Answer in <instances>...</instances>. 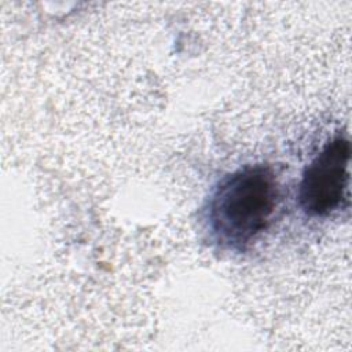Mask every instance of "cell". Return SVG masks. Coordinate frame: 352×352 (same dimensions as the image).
<instances>
[{"label": "cell", "instance_id": "cell-2", "mask_svg": "<svg viewBox=\"0 0 352 352\" xmlns=\"http://www.w3.org/2000/svg\"><path fill=\"white\" fill-rule=\"evenodd\" d=\"M349 158V140L336 136L305 168L298 201L307 214L324 217L342 205L348 197Z\"/></svg>", "mask_w": 352, "mask_h": 352}, {"label": "cell", "instance_id": "cell-1", "mask_svg": "<svg viewBox=\"0 0 352 352\" xmlns=\"http://www.w3.org/2000/svg\"><path fill=\"white\" fill-rule=\"evenodd\" d=\"M279 201V187L267 165H246L227 175L208 206L209 228L216 241L242 250L265 231Z\"/></svg>", "mask_w": 352, "mask_h": 352}]
</instances>
